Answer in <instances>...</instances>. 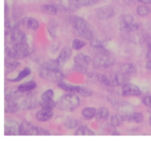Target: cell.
Listing matches in <instances>:
<instances>
[{"label":"cell","instance_id":"obj_20","mask_svg":"<svg viewBox=\"0 0 151 142\" xmlns=\"http://www.w3.org/2000/svg\"><path fill=\"white\" fill-rule=\"evenodd\" d=\"M124 119V122H132V123H141L144 121V116L142 113H139V112L134 111L132 113H129L125 116H122Z\"/></svg>","mask_w":151,"mask_h":142},{"label":"cell","instance_id":"obj_37","mask_svg":"<svg viewBox=\"0 0 151 142\" xmlns=\"http://www.w3.org/2000/svg\"><path fill=\"white\" fill-rule=\"evenodd\" d=\"M138 1L141 2L142 4H151V0H137Z\"/></svg>","mask_w":151,"mask_h":142},{"label":"cell","instance_id":"obj_33","mask_svg":"<svg viewBox=\"0 0 151 142\" xmlns=\"http://www.w3.org/2000/svg\"><path fill=\"white\" fill-rule=\"evenodd\" d=\"M86 43L84 41L80 39H74L72 43V49H74L75 50H80L81 49H83V47H86Z\"/></svg>","mask_w":151,"mask_h":142},{"label":"cell","instance_id":"obj_23","mask_svg":"<svg viewBox=\"0 0 151 142\" xmlns=\"http://www.w3.org/2000/svg\"><path fill=\"white\" fill-rule=\"evenodd\" d=\"M109 110L107 108L102 107L97 110V114L95 116L96 120L98 122H105L109 119Z\"/></svg>","mask_w":151,"mask_h":142},{"label":"cell","instance_id":"obj_32","mask_svg":"<svg viewBox=\"0 0 151 142\" xmlns=\"http://www.w3.org/2000/svg\"><path fill=\"white\" fill-rule=\"evenodd\" d=\"M20 65V63L17 61H10L5 63V74L8 75L10 72H13L18 66Z\"/></svg>","mask_w":151,"mask_h":142},{"label":"cell","instance_id":"obj_30","mask_svg":"<svg viewBox=\"0 0 151 142\" xmlns=\"http://www.w3.org/2000/svg\"><path fill=\"white\" fill-rule=\"evenodd\" d=\"M122 122H124L123 117H122V115L119 114V113L113 115L110 119L111 125L114 127V128L119 126Z\"/></svg>","mask_w":151,"mask_h":142},{"label":"cell","instance_id":"obj_4","mask_svg":"<svg viewBox=\"0 0 151 142\" xmlns=\"http://www.w3.org/2000/svg\"><path fill=\"white\" fill-rule=\"evenodd\" d=\"M80 103L81 101L79 97L75 94L69 93L58 99L57 102V107L60 110L72 112L79 107Z\"/></svg>","mask_w":151,"mask_h":142},{"label":"cell","instance_id":"obj_24","mask_svg":"<svg viewBox=\"0 0 151 142\" xmlns=\"http://www.w3.org/2000/svg\"><path fill=\"white\" fill-rule=\"evenodd\" d=\"M36 82H35L34 80H29L21 84V85L18 87V89H19V91H20L21 92L26 93L34 90L36 88Z\"/></svg>","mask_w":151,"mask_h":142},{"label":"cell","instance_id":"obj_17","mask_svg":"<svg viewBox=\"0 0 151 142\" xmlns=\"http://www.w3.org/2000/svg\"><path fill=\"white\" fill-rule=\"evenodd\" d=\"M71 55H72V49H71L70 47H65L64 48L62 49L60 54H59L57 59H56L60 68L63 67V65L69 60Z\"/></svg>","mask_w":151,"mask_h":142},{"label":"cell","instance_id":"obj_39","mask_svg":"<svg viewBox=\"0 0 151 142\" xmlns=\"http://www.w3.org/2000/svg\"><path fill=\"white\" fill-rule=\"evenodd\" d=\"M147 57L149 58V60L151 59V47L150 48V49H149L148 52H147Z\"/></svg>","mask_w":151,"mask_h":142},{"label":"cell","instance_id":"obj_14","mask_svg":"<svg viewBox=\"0 0 151 142\" xmlns=\"http://www.w3.org/2000/svg\"><path fill=\"white\" fill-rule=\"evenodd\" d=\"M142 91L138 85L131 82H126L123 84L122 87V94L124 97H131V96H140Z\"/></svg>","mask_w":151,"mask_h":142},{"label":"cell","instance_id":"obj_7","mask_svg":"<svg viewBox=\"0 0 151 142\" xmlns=\"http://www.w3.org/2000/svg\"><path fill=\"white\" fill-rule=\"evenodd\" d=\"M20 135L24 136H47L50 133L45 128L35 126L27 122H23L20 125Z\"/></svg>","mask_w":151,"mask_h":142},{"label":"cell","instance_id":"obj_38","mask_svg":"<svg viewBox=\"0 0 151 142\" xmlns=\"http://www.w3.org/2000/svg\"><path fill=\"white\" fill-rule=\"evenodd\" d=\"M145 66H146V69L151 71V59H150V60H147V63H146Z\"/></svg>","mask_w":151,"mask_h":142},{"label":"cell","instance_id":"obj_5","mask_svg":"<svg viewBox=\"0 0 151 142\" xmlns=\"http://www.w3.org/2000/svg\"><path fill=\"white\" fill-rule=\"evenodd\" d=\"M32 52V48L27 43L14 44L10 48H7L6 53L10 58L21 60L29 56Z\"/></svg>","mask_w":151,"mask_h":142},{"label":"cell","instance_id":"obj_22","mask_svg":"<svg viewBox=\"0 0 151 142\" xmlns=\"http://www.w3.org/2000/svg\"><path fill=\"white\" fill-rule=\"evenodd\" d=\"M19 109H20V105L18 104L16 100L5 98V103H4V112L5 113H16Z\"/></svg>","mask_w":151,"mask_h":142},{"label":"cell","instance_id":"obj_26","mask_svg":"<svg viewBox=\"0 0 151 142\" xmlns=\"http://www.w3.org/2000/svg\"><path fill=\"white\" fill-rule=\"evenodd\" d=\"M97 111V109L94 108L87 107L83 109L82 111H81V115L86 120H91L93 118L95 117Z\"/></svg>","mask_w":151,"mask_h":142},{"label":"cell","instance_id":"obj_9","mask_svg":"<svg viewBox=\"0 0 151 142\" xmlns=\"http://www.w3.org/2000/svg\"><path fill=\"white\" fill-rule=\"evenodd\" d=\"M139 24L134 20L131 15H122L119 19V27L124 32H134L139 29Z\"/></svg>","mask_w":151,"mask_h":142},{"label":"cell","instance_id":"obj_15","mask_svg":"<svg viewBox=\"0 0 151 142\" xmlns=\"http://www.w3.org/2000/svg\"><path fill=\"white\" fill-rule=\"evenodd\" d=\"M54 116L53 108H42L35 114V118L39 122H47L52 119Z\"/></svg>","mask_w":151,"mask_h":142},{"label":"cell","instance_id":"obj_11","mask_svg":"<svg viewBox=\"0 0 151 142\" xmlns=\"http://www.w3.org/2000/svg\"><path fill=\"white\" fill-rule=\"evenodd\" d=\"M53 97H54V91H53V90H47L41 96V100L38 101V105L41 108H54L57 107V103L54 101Z\"/></svg>","mask_w":151,"mask_h":142},{"label":"cell","instance_id":"obj_25","mask_svg":"<svg viewBox=\"0 0 151 142\" xmlns=\"http://www.w3.org/2000/svg\"><path fill=\"white\" fill-rule=\"evenodd\" d=\"M30 74L31 69L28 67H25L24 69H23L20 72H19V74L16 77L12 78V79H7V80L11 82H20L21 80H22L26 78L27 76H29Z\"/></svg>","mask_w":151,"mask_h":142},{"label":"cell","instance_id":"obj_19","mask_svg":"<svg viewBox=\"0 0 151 142\" xmlns=\"http://www.w3.org/2000/svg\"><path fill=\"white\" fill-rule=\"evenodd\" d=\"M97 1V0H69V5L72 9H78L82 7L91 6Z\"/></svg>","mask_w":151,"mask_h":142},{"label":"cell","instance_id":"obj_12","mask_svg":"<svg viewBox=\"0 0 151 142\" xmlns=\"http://www.w3.org/2000/svg\"><path fill=\"white\" fill-rule=\"evenodd\" d=\"M4 134L5 136L20 135V125L13 119H5L4 125Z\"/></svg>","mask_w":151,"mask_h":142},{"label":"cell","instance_id":"obj_35","mask_svg":"<svg viewBox=\"0 0 151 142\" xmlns=\"http://www.w3.org/2000/svg\"><path fill=\"white\" fill-rule=\"evenodd\" d=\"M142 103L147 107L150 108L151 109V96H147L143 98Z\"/></svg>","mask_w":151,"mask_h":142},{"label":"cell","instance_id":"obj_13","mask_svg":"<svg viewBox=\"0 0 151 142\" xmlns=\"http://www.w3.org/2000/svg\"><path fill=\"white\" fill-rule=\"evenodd\" d=\"M113 105L114 108L119 112V114L122 116H125L135 111L134 106L127 102H120L116 100L115 102H113Z\"/></svg>","mask_w":151,"mask_h":142},{"label":"cell","instance_id":"obj_34","mask_svg":"<svg viewBox=\"0 0 151 142\" xmlns=\"http://www.w3.org/2000/svg\"><path fill=\"white\" fill-rule=\"evenodd\" d=\"M77 125H78V122L75 119H68L64 122V126L69 130L74 129L76 128Z\"/></svg>","mask_w":151,"mask_h":142},{"label":"cell","instance_id":"obj_41","mask_svg":"<svg viewBox=\"0 0 151 142\" xmlns=\"http://www.w3.org/2000/svg\"><path fill=\"white\" fill-rule=\"evenodd\" d=\"M149 124H150V125L151 126V116L149 118Z\"/></svg>","mask_w":151,"mask_h":142},{"label":"cell","instance_id":"obj_8","mask_svg":"<svg viewBox=\"0 0 151 142\" xmlns=\"http://www.w3.org/2000/svg\"><path fill=\"white\" fill-rule=\"evenodd\" d=\"M91 61V59L89 55L83 52H80L74 57V68L78 72L86 74Z\"/></svg>","mask_w":151,"mask_h":142},{"label":"cell","instance_id":"obj_18","mask_svg":"<svg viewBox=\"0 0 151 142\" xmlns=\"http://www.w3.org/2000/svg\"><path fill=\"white\" fill-rule=\"evenodd\" d=\"M21 24L27 29L35 31L39 27V22L35 18L31 16H26L21 20Z\"/></svg>","mask_w":151,"mask_h":142},{"label":"cell","instance_id":"obj_28","mask_svg":"<svg viewBox=\"0 0 151 142\" xmlns=\"http://www.w3.org/2000/svg\"><path fill=\"white\" fill-rule=\"evenodd\" d=\"M137 12L139 16H142V17H145V16H147L150 14L151 9L148 6V4H142L137 7Z\"/></svg>","mask_w":151,"mask_h":142},{"label":"cell","instance_id":"obj_31","mask_svg":"<svg viewBox=\"0 0 151 142\" xmlns=\"http://www.w3.org/2000/svg\"><path fill=\"white\" fill-rule=\"evenodd\" d=\"M75 135L77 136H94L95 133L93 132L91 129L86 126H82L78 128L75 132Z\"/></svg>","mask_w":151,"mask_h":142},{"label":"cell","instance_id":"obj_16","mask_svg":"<svg viewBox=\"0 0 151 142\" xmlns=\"http://www.w3.org/2000/svg\"><path fill=\"white\" fill-rule=\"evenodd\" d=\"M96 15H97L98 19H102V20L109 19L114 16V10L113 7L109 5L103 6V7H100L97 9Z\"/></svg>","mask_w":151,"mask_h":142},{"label":"cell","instance_id":"obj_2","mask_svg":"<svg viewBox=\"0 0 151 142\" xmlns=\"http://www.w3.org/2000/svg\"><path fill=\"white\" fill-rule=\"evenodd\" d=\"M94 49L96 52V56L93 59L94 67L97 69H106L113 64L114 58L111 55L104 46L95 47Z\"/></svg>","mask_w":151,"mask_h":142},{"label":"cell","instance_id":"obj_6","mask_svg":"<svg viewBox=\"0 0 151 142\" xmlns=\"http://www.w3.org/2000/svg\"><path fill=\"white\" fill-rule=\"evenodd\" d=\"M58 85L59 88H61L63 91L69 93H72V94H78L83 97H90L92 95V91L90 88H87L83 85H75L69 84L68 82L61 81L58 82Z\"/></svg>","mask_w":151,"mask_h":142},{"label":"cell","instance_id":"obj_29","mask_svg":"<svg viewBox=\"0 0 151 142\" xmlns=\"http://www.w3.org/2000/svg\"><path fill=\"white\" fill-rule=\"evenodd\" d=\"M22 94H23V93L21 92L20 91H19L18 88L17 90H10V91H7V93H5V98L16 100L22 97Z\"/></svg>","mask_w":151,"mask_h":142},{"label":"cell","instance_id":"obj_1","mask_svg":"<svg viewBox=\"0 0 151 142\" xmlns=\"http://www.w3.org/2000/svg\"><path fill=\"white\" fill-rule=\"evenodd\" d=\"M56 60H50L43 63L38 70V75L41 78L50 82H58L63 80L65 76L60 70Z\"/></svg>","mask_w":151,"mask_h":142},{"label":"cell","instance_id":"obj_36","mask_svg":"<svg viewBox=\"0 0 151 142\" xmlns=\"http://www.w3.org/2000/svg\"><path fill=\"white\" fill-rule=\"evenodd\" d=\"M8 14H9V7L7 5V4H4V17L7 18L8 17Z\"/></svg>","mask_w":151,"mask_h":142},{"label":"cell","instance_id":"obj_21","mask_svg":"<svg viewBox=\"0 0 151 142\" xmlns=\"http://www.w3.org/2000/svg\"><path fill=\"white\" fill-rule=\"evenodd\" d=\"M37 104H38V102L37 101L36 97L30 96L22 102V103L20 104V109H22V110H30V109L35 108Z\"/></svg>","mask_w":151,"mask_h":142},{"label":"cell","instance_id":"obj_40","mask_svg":"<svg viewBox=\"0 0 151 142\" xmlns=\"http://www.w3.org/2000/svg\"><path fill=\"white\" fill-rule=\"evenodd\" d=\"M112 134H113V135H119V132H116V131H115V132H113L112 133Z\"/></svg>","mask_w":151,"mask_h":142},{"label":"cell","instance_id":"obj_27","mask_svg":"<svg viewBox=\"0 0 151 142\" xmlns=\"http://www.w3.org/2000/svg\"><path fill=\"white\" fill-rule=\"evenodd\" d=\"M41 10L46 14L54 16L58 12V7L55 4H44L41 7Z\"/></svg>","mask_w":151,"mask_h":142},{"label":"cell","instance_id":"obj_3","mask_svg":"<svg viewBox=\"0 0 151 142\" xmlns=\"http://www.w3.org/2000/svg\"><path fill=\"white\" fill-rule=\"evenodd\" d=\"M72 24L75 32L80 37L89 41L94 39L93 30L89 24L85 19L80 16H73L72 19Z\"/></svg>","mask_w":151,"mask_h":142},{"label":"cell","instance_id":"obj_10","mask_svg":"<svg viewBox=\"0 0 151 142\" xmlns=\"http://www.w3.org/2000/svg\"><path fill=\"white\" fill-rule=\"evenodd\" d=\"M5 36L9 37L10 42L13 44V45L27 43V35L19 28H15L11 30H5Z\"/></svg>","mask_w":151,"mask_h":142}]
</instances>
